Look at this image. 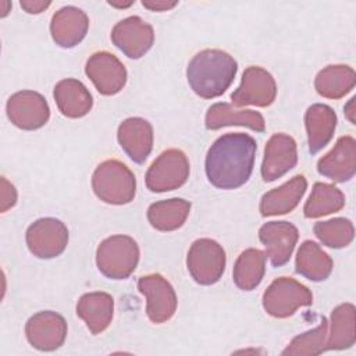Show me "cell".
<instances>
[{
  "label": "cell",
  "instance_id": "16",
  "mask_svg": "<svg viewBox=\"0 0 356 356\" xmlns=\"http://www.w3.org/2000/svg\"><path fill=\"white\" fill-rule=\"evenodd\" d=\"M298 163L296 142L286 134H274L264 149L261 177L266 182L275 181L292 170Z\"/></svg>",
  "mask_w": 356,
  "mask_h": 356
},
{
  "label": "cell",
  "instance_id": "37",
  "mask_svg": "<svg viewBox=\"0 0 356 356\" xmlns=\"http://www.w3.org/2000/svg\"><path fill=\"white\" fill-rule=\"evenodd\" d=\"M110 6H114V7H120V8H125V7H129L131 4H134V1H128V3H115V1H108Z\"/></svg>",
  "mask_w": 356,
  "mask_h": 356
},
{
  "label": "cell",
  "instance_id": "31",
  "mask_svg": "<svg viewBox=\"0 0 356 356\" xmlns=\"http://www.w3.org/2000/svg\"><path fill=\"white\" fill-rule=\"evenodd\" d=\"M314 235L323 242V245L334 249L348 246L353 241L355 229L353 224L348 218L337 217L327 221H318L314 224Z\"/></svg>",
  "mask_w": 356,
  "mask_h": 356
},
{
  "label": "cell",
  "instance_id": "2",
  "mask_svg": "<svg viewBox=\"0 0 356 356\" xmlns=\"http://www.w3.org/2000/svg\"><path fill=\"white\" fill-rule=\"evenodd\" d=\"M238 64L232 56L218 49H206L193 56L186 68L191 89L203 99L221 96L232 83Z\"/></svg>",
  "mask_w": 356,
  "mask_h": 356
},
{
  "label": "cell",
  "instance_id": "36",
  "mask_svg": "<svg viewBox=\"0 0 356 356\" xmlns=\"http://www.w3.org/2000/svg\"><path fill=\"white\" fill-rule=\"evenodd\" d=\"M353 104H355V97H352L350 100H349V103L345 106V114H346V117L349 118V121L352 122V124H355V118H353Z\"/></svg>",
  "mask_w": 356,
  "mask_h": 356
},
{
  "label": "cell",
  "instance_id": "4",
  "mask_svg": "<svg viewBox=\"0 0 356 356\" xmlns=\"http://www.w3.org/2000/svg\"><path fill=\"white\" fill-rule=\"evenodd\" d=\"M139 261V246L127 235L106 238L96 250L99 271L111 280H125L136 268Z\"/></svg>",
  "mask_w": 356,
  "mask_h": 356
},
{
  "label": "cell",
  "instance_id": "8",
  "mask_svg": "<svg viewBox=\"0 0 356 356\" xmlns=\"http://www.w3.org/2000/svg\"><path fill=\"white\" fill-rule=\"evenodd\" d=\"M26 245L39 259H51L64 252L68 243V229L57 218H39L26 229Z\"/></svg>",
  "mask_w": 356,
  "mask_h": 356
},
{
  "label": "cell",
  "instance_id": "10",
  "mask_svg": "<svg viewBox=\"0 0 356 356\" xmlns=\"http://www.w3.org/2000/svg\"><path fill=\"white\" fill-rule=\"evenodd\" d=\"M277 96V85L273 75L261 67L250 65L242 74L241 85L231 95L234 106H270Z\"/></svg>",
  "mask_w": 356,
  "mask_h": 356
},
{
  "label": "cell",
  "instance_id": "7",
  "mask_svg": "<svg viewBox=\"0 0 356 356\" xmlns=\"http://www.w3.org/2000/svg\"><path fill=\"white\" fill-rule=\"evenodd\" d=\"M189 177V161L179 149L164 150L149 167L145 182L152 192H167L182 186Z\"/></svg>",
  "mask_w": 356,
  "mask_h": 356
},
{
  "label": "cell",
  "instance_id": "15",
  "mask_svg": "<svg viewBox=\"0 0 356 356\" xmlns=\"http://www.w3.org/2000/svg\"><path fill=\"white\" fill-rule=\"evenodd\" d=\"M298 228L288 221H270L260 227L259 239L274 267L286 264L298 242Z\"/></svg>",
  "mask_w": 356,
  "mask_h": 356
},
{
  "label": "cell",
  "instance_id": "26",
  "mask_svg": "<svg viewBox=\"0 0 356 356\" xmlns=\"http://www.w3.org/2000/svg\"><path fill=\"white\" fill-rule=\"evenodd\" d=\"M295 270L310 281H323L332 271V260L316 242L305 241L298 250Z\"/></svg>",
  "mask_w": 356,
  "mask_h": 356
},
{
  "label": "cell",
  "instance_id": "35",
  "mask_svg": "<svg viewBox=\"0 0 356 356\" xmlns=\"http://www.w3.org/2000/svg\"><path fill=\"white\" fill-rule=\"evenodd\" d=\"M143 7L152 10V11H167L172 7H175L177 1H163V0H143Z\"/></svg>",
  "mask_w": 356,
  "mask_h": 356
},
{
  "label": "cell",
  "instance_id": "21",
  "mask_svg": "<svg viewBox=\"0 0 356 356\" xmlns=\"http://www.w3.org/2000/svg\"><path fill=\"white\" fill-rule=\"evenodd\" d=\"M114 299L106 292H89L79 298L76 314L92 334L103 332L113 320Z\"/></svg>",
  "mask_w": 356,
  "mask_h": 356
},
{
  "label": "cell",
  "instance_id": "33",
  "mask_svg": "<svg viewBox=\"0 0 356 356\" xmlns=\"http://www.w3.org/2000/svg\"><path fill=\"white\" fill-rule=\"evenodd\" d=\"M17 202V191L4 177L0 179V211L4 213L11 209Z\"/></svg>",
  "mask_w": 356,
  "mask_h": 356
},
{
  "label": "cell",
  "instance_id": "18",
  "mask_svg": "<svg viewBox=\"0 0 356 356\" xmlns=\"http://www.w3.org/2000/svg\"><path fill=\"white\" fill-rule=\"evenodd\" d=\"M117 139L127 156L134 163L142 164L153 149V128L149 121L131 117L120 124Z\"/></svg>",
  "mask_w": 356,
  "mask_h": 356
},
{
  "label": "cell",
  "instance_id": "17",
  "mask_svg": "<svg viewBox=\"0 0 356 356\" xmlns=\"http://www.w3.org/2000/svg\"><path fill=\"white\" fill-rule=\"evenodd\" d=\"M317 171L334 182H345L356 172V140L352 136H341L335 146L317 163Z\"/></svg>",
  "mask_w": 356,
  "mask_h": 356
},
{
  "label": "cell",
  "instance_id": "11",
  "mask_svg": "<svg viewBox=\"0 0 356 356\" xmlns=\"http://www.w3.org/2000/svg\"><path fill=\"white\" fill-rule=\"evenodd\" d=\"M8 120L18 128L33 131L42 128L50 118V108L46 99L33 90H21L7 100Z\"/></svg>",
  "mask_w": 356,
  "mask_h": 356
},
{
  "label": "cell",
  "instance_id": "12",
  "mask_svg": "<svg viewBox=\"0 0 356 356\" xmlns=\"http://www.w3.org/2000/svg\"><path fill=\"white\" fill-rule=\"evenodd\" d=\"M111 42L129 58L145 56L154 42V32L150 24L140 17L132 15L117 22L111 31Z\"/></svg>",
  "mask_w": 356,
  "mask_h": 356
},
{
  "label": "cell",
  "instance_id": "13",
  "mask_svg": "<svg viewBox=\"0 0 356 356\" xmlns=\"http://www.w3.org/2000/svg\"><path fill=\"white\" fill-rule=\"evenodd\" d=\"M85 74L93 82L97 92L104 96L118 93L127 83L124 64L108 51L93 53L86 61Z\"/></svg>",
  "mask_w": 356,
  "mask_h": 356
},
{
  "label": "cell",
  "instance_id": "27",
  "mask_svg": "<svg viewBox=\"0 0 356 356\" xmlns=\"http://www.w3.org/2000/svg\"><path fill=\"white\" fill-rule=\"evenodd\" d=\"M356 83V74L349 65H328L321 70L316 79L314 88L317 93L327 99H341L348 95Z\"/></svg>",
  "mask_w": 356,
  "mask_h": 356
},
{
  "label": "cell",
  "instance_id": "9",
  "mask_svg": "<svg viewBox=\"0 0 356 356\" xmlns=\"http://www.w3.org/2000/svg\"><path fill=\"white\" fill-rule=\"evenodd\" d=\"M138 289L146 298V314L154 324L168 321L177 310V295L172 285L160 274L143 275Z\"/></svg>",
  "mask_w": 356,
  "mask_h": 356
},
{
  "label": "cell",
  "instance_id": "5",
  "mask_svg": "<svg viewBox=\"0 0 356 356\" xmlns=\"http://www.w3.org/2000/svg\"><path fill=\"white\" fill-rule=\"evenodd\" d=\"M313 295L307 286L291 277L274 280L263 293L264 310L277 318L292 316L299 307L310 306Z\"/></svg>",
  "mask_w": 356,
  "mask_h": 356
},
{
  "label": "cell",
  "instance_id": "1",
  "mask_svg": "<svg viewBox=\"0 0 356 356\" xmlns=\"http://www.w3.org/2000/svg\"><path fill=\"white\" fill-rule=\"evenodd\" d=\"M256 140L248 134H225L207 150L206 175L218 189H236L250 178L254 164Z\"/></svg>",
  "mask_w": 356,
  "mask_h": 356
},
{
  "label": "cell",
  "instance_id": "23",
  "mask_svg": "<svg viewBox=\"0 0 356 356\" xmlns=\"http://www.w3.org/2000/svg\"><path fill=\"white\" fill-rule=\"evenodd\" d=\"M305 125L307 132L309 152L314 154L331 140L337 127V114L327 104H312L306 110Z\"/></svg>",
  "mask_w": 356,
  "mask_h": 356
},
{
  "label": "cell",
  "instance_id": "34",
  "mask_svg": "<svg viewBox=\"0 0 356 356\" xmlns=\"http://www.w3.org/2000/svg\"><path fill=\"white\" fill-rule=\"evenodd\" d=\"M19 6L29 14H39L44 11L49 6L50 1H32V0H22L19 1Z\"/></svg>",
  "mask_w": 356,
  "mask_h": 356
},
{
  "label": "cell",
  "instance_id": "19",
  "mask_svg": "<svg viewBox=\"0 0 356 356\" xmlns=\"http://www.w3.org/2000/svg\"><path fill=\"white\" fill-rule=\"evenodd\" d=\"M89 28L88 15L74 6L56 11L50 22L51 38L60 47H74L85 38Z\"/></svg>",
  "mask_w": 356,
  "mask_h": 356
},
{
  "label": "cell",
  "instance_id": "25",
  "mask_svg": "<svg viewBox=\"0 0 356 356\" xmlns=\"http://www.w3.org/2000/svg\"><path fill=\"white\" fill-rule=\"evenodd\" d=\"M189 211L191 203L188 200L174 197L152 203L147 209V220L159 231H175L184 225Z\"/></svg>",
  "mask_w": 356,
  "mask_h": 356
},
{
  "label": "cell",
  "instance_id": "30",
  "mask_svg": "<svg viewBox=\"0 0 356 356\" xmlns=\"http://www.w3.org/2000/svg\"><path fill=\"white\" fill-rule=\"evenodd\" d=\"M345 206V196L335 185L316 182L309 199L305 203L303 213L307 218H317L335 211Z\"/></svg>",
  "mask_w": 356,
  "mask_h": 356
},
{
  "label": "cell",
  "instance_id": "6",
  "mask_svg": "<svg viewBox=\"0 0 356 356\" xmlns=\"http://www.w3.org/2000/svg\"><path fill=\"white\" fill-rule=\"evenodd\" d=\"M225 261L222 246L209 238L196 239L191 245L186 257L188 271L200 285L216 284L225 270Z\"/></svg>",
  "mask_w": 356,
  "mask_h": 356
},
{
  "label": "cell",
  "instance_id": "29",
  "mask_svg": "<svg viewBox=\"0 0 356 356\" xmlns=\"http://www.w3.org/2000/svg\"><path fill=\"white\" fill-rule=\"evenodd\" d=\"M356 339L355 306L342 303L331 313V331L325 342V350H339L350 348Z\"/></svg>",
  "mask_w": 356,
  "mask_h": 356
},
{
  "label": "cell",
  "instance_id": "32",
  "mask_svg": "<svg viewBox=\"0 0 356 356\" xmlns=\"http://www.w3.org/2000/svg\"><path fill=\"white\" fill-rule=\"evenodd\" d=\"M327 330L328 323L327 318L323 317L321 323L310 330L306 331L298 337H295L291 343L282 350V355H295V356H310V355H318L325 350V338H327Z\"/></svg>",
  "mask_w": 356,
  "mask_h": 356
},
{
  "label": "cell",
  "instance_id": "3",
  "mask_svg": "<svg viewBox=\"0 0 356 356\" xmlns=\"http://www.w3.org/2000/svg\"><path fill=\"white\" fill-rule=\"evenodd\" d=\"M95 195L108 204H127L135 197L136 179L134 172L118 160L100 163L92 175Z\"/></svg>",
  "mask_w": 356,
  "mask_h": 356
},
{
  "label": "cell",
  "instance_id": "14",
  "mask_svg": "<svg viewBox=\"0 0 356 356\" xmlns=\"http://www.w3.org/2000/svg\"><path fill=\"white\" fill-rule=\"evenodd\" d=\"M25 335L28 342L38 350L51 352L64 343L67 323L64 317L56 312H39L26 321Z\"/></svg>",
  "mask_w": 356,
  "mask_h": 356
},
{
  "label": "cell",
  "instance_id": "28",
  "mask_svg": "<svg viewBox=\"0 0 356 356\" xmlns=\"http://www.w3.org/2000/svg\"><path fill=\"white\" fill-rule=\"evenodd\" d=\"M266 252L259 249H246L243 250L232 270V277L235 285L242 291H252L261 282L266 273Z\"/></svg>",
  "mask_w": 356,
  "mask_h": 356
},
{
  "label": "cell",
  "instance_id": "24",
  "mask_svg": "<svg viewBox=\"0 0 356 356\" xmlns=\"http://www.w3.org/2000/svg\"><path fill=\"white\" fill-rule=\"evenodd\" d=\"M204 125L207 129H220L227 125H242L256 132H264L263 115L254 110H235L228 103H216L206 113Z\"/></svg>",
  "mask_w": 356,
  "mask_h": 356
},
{
  "label": "cell",
  "instance_id": "20",
  "mask_svg": "<svg viewBox=\"0 0 356 356\" xmlns=\"http://www.w3.org/2000/svg\"><path fill=\"white\" fill-rule=\"evenodd\" d=\"M307 189V181L305 175L298 174L281 186L268 191L261 196L260 214L263 217L280 216L292 211L303 197Z\"/></svg>",
  "mask_w": 356,
  "mask_h": 356
},
{
  "label": "cell",
  "instance_id": "22",
  "mask_svg": "<svg viewBox=\"0 0 356 356\" xmlns=\"http://www.w3.org/2000/svg\"><path fill=\"white\" fill-rule=\"evenodd\" d=\"M53 95L60 113L68 118H81L86 115L93 106L92 95L86 86L74 78L60 81L54 86Z\"/></svg>",
  "mask_w": 356,
  "mask_h": 356
}]
</instances>
